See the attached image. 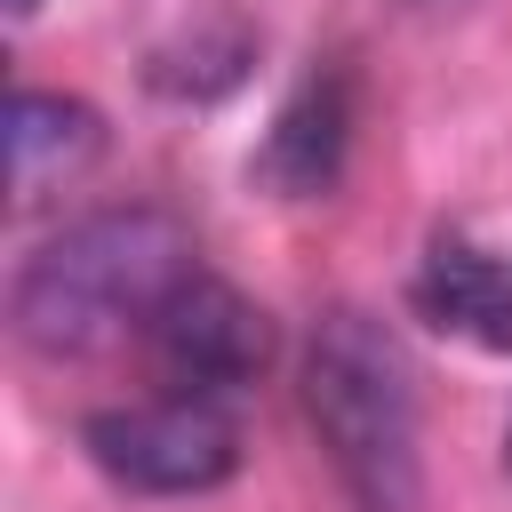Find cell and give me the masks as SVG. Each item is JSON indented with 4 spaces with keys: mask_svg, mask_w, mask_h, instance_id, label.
<instances>
[{
    "mask_svg": "<svg viewBox=\"0 0 512 512\" xmlns=\"http://www.w3.org/2000/svg\"><path fill=\"white\" fill-rule=\"evenodd\" d=\"M192 272V232L168 208H96L16 264L8 320L40 360H80L144 336Z\"/></svg>",
    "mask_w": 512,
    "mask_h": 512,
    "instance_id": "1",
    "label": "cell"
},
{
    "mask_svg": "<svg viewBox=\"0 0 512 512\" xmlns=\"http://www.w3.org/2000/svg\"><path fill=\"white\" fill-rule=\"evenodd\" d=\"M304 416L360 512H416L424 456H416V368L400 336L360 312L328 304L304 344Z\"/></svg>",
    "mask_w": 512,
    "mask_h": 512,
    "instance_id": "2",
    "label": "cell"
},
{
    "mask_svg": "<svg viewBox=\"0 0 512 512\" xmlns=\"http://www.w3.org/2000/svg\"><path fill=\"white\" fill-rule=\"evenodd\" d=\"M80 448L104 480L136 496H208L240 472V424L216 400H176V392L96 408L80 424Z\"/></svg>",
    "mask_w": 512,
    "mask_h": 512,
    "instance_id": "3",
    "label": "cell"
},
{
    "mask_svg": "<svg viewBox=\"0 0 512 512\" xmlns=\"http://www.w3.org/2000/svg\"><path fill=\"white\" fill-rule=\"evenodd\" d=\"M144 360L176 400H232L272 368V320L216 272H192L144 328Z\"/></svg>",
    "mask_w": 512,
    "mask_h": 512,
    "instance_id": "4",
    "label": "cell"
},
{
    "mask_svg": "<svg viewBox=\"0 0 512 512\" xmlns=\"http://www.w3.org/2000/svg\"><path fill=\"white\" fill-rule=\"evenodd\" d=\"M344 152H352V88L336 64H320L272 112V128L256 144V184L280 200H320V192H336Z\"/></svg>",
    "mask_w": 512,
    "mask_h": 512,
    "instance_id": "5",
    "label": "cell"
},
{
    "mask_svg": "<svg viewBox=\"0 0 512 512\" xmlns=\"http://www.w3.org/2000/svg\"><path fill=\"white\" fill-rule=\"evenodd\" d=\"M408 304L480 352H512V248H480L464 232H440L408 280Z\"/></svg>",
    "mask_w": 512,
    "mask_h": 512,
    "instance_id": "6",
    "label": "cell"
},
{
    "mask_svg": "<svg viewBox=\"0 0 512 512\" xmlns=\"http://www.w3.org/2000/svg\"><path fill=\"white\" fill-rule=\"evenodd\" d=\"M104 152V120L80 96H48V88H16L8 104V208H40L48 192L80 184Z\"/></svg>",
    "mask_w": 512,
    "mask_h": 512,
    "instance_id": "7",
    "label": "cell"
},
{
    "mask_svg": "<svg viewBox=\"0 0 512 512\" xmlns=\"http://www.w3.org/2000/svg\"><path fill=\"white\" fill-rule=\"evenodd\" d=\"M408 8H464V0H408Z\"/></svg>",
    "mask_w": 512,
    "mask_h": 512,
    "instance_id": "8",
    "label": "cell"
},
{
    "mask_svg": "<svg viewBox=\"0 0 512 512\" xmlns=\"http://www.w3.org/2000/svg\"><path fill=\"white\" fill-rule=\"evenodd\" d=\"M8 8H16V16H32V8H40V0H8Z\"/></svg>",
    "mask_w": 512,
    "mask_h": 512,
    "instance_id": "9",
    "label": "cell"
},
{
    "mask_svg": "<svg viewBox=\"0 0 512 512\" xmlns=\"http://www.w3.org/2000/svg\"><path fill=\"white\" fill-rule=\"evenodd\" d=\"M504 472H512V424H504Z\"/></svg>",
    "mask_w": 512,
    "mask_h": 512,
    "instance_id": "10",
    "label": "cell"
}]
</instances>
